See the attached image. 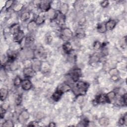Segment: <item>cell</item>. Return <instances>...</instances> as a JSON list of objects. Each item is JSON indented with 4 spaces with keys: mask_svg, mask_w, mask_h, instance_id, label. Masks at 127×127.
<instances>
[{
    "mask_svg": "<svg viewBox=\"0 0 127 127\" xmlns=\"http://www.w3.org/2000/svg\"><path fill=\"white\" fill-rule=\"evenodd\" d=\"M89 87V84L88 83L79 81L77 82L75 85V91H76V93L78 95H83L86 92Z\"/></svg>",
    "mask_w": 127,
    "mask_h": 127,
    "instance_id": "1",
    "label": "cell"
},
{
    "mask_svg": "<svg viewBox=\"0 0 127 127\" xmlns=\"http://www.w3.org/2000/svg\"><path fill=\"white\" fill-rule=\"evenodd\" d=\"M61 36L63 39L67 41L72 38L73 33L69 28H64L63 29Z\"/></svg>",
    "mask_w": 127,
    "mask_h": 127,
    "instance_id": "2",
    "label": "cell"
},
{
    "mask_svg": "<svg viewBox=\"0 0 127 127\" xmlns=\"http://www.w3.org/2000/svg\"><path fill=\"white\" fill-rule=\"evenodd\" d=\"M81 70L79 68H75L70 73L72 80L74 82H77L81 76Z\"/></svg>",
    "mask_w": 127,
    "mask_h": 127,
    "instance_id": "3",
    "label": "cell"
},
{
    "mask_svg": "<svg viewBox=\"0 0 127 127\" xmlns=\"http://www.w3.org/2000/svg\"><path fill=\"white\" fill-rule=\"evenodd\" d=\"M23 73L25 76L31 77L35 75L36 71L32 67H25L23 70Z\"/></svg>",
    "mask_w": 127,
    "mask_h": 127,
    "instance_id": "4",
    "label": "cell"
},
{
    "mask_svg": "<svg viewBox=\"0 0 127 127\" xmlns=\"http://www.w3.org/2000/svg\"><path fill=\"white\" fill-rule=\"evenodd\" d=\"M42 64V62L38 59H34L32 60L31 67L36 72L40 71V68Z\"/></svg>",
    "mask_w": 127,
    "mask_h": 127,
    "instance_id": "5",
    "label": "cell"
},
{
    "mask_svg": "<svg viewBox=\"0 0 127 127\" xmlns=\"http://www.w3.org/2000/svg\"><path fill=\"white\" fill-rule=\"evenodd\" d=\"M35 40V35L34 32H30L25 38V45H31L33 44Z\"/></svg>",
    "mask_w": 127,
    "mask_h": 127,
    "instance_id": "6",
    "label": "cell"
},
{
    "mask_svg": "<svg viewBox=\"0 0 127 127\" xmlns=\"http://www.w3.org/2000/svg\"><path fill=\"white\" fill-rule=\"evenodd\" d=\"M39 6L43 11L47 12L51 8V3L49 1H42L40 2Z\"/></svg>",
    "mask_w": 127,
    "mask_h": 127,
    "instance_id": "7",
    "label": "cell"
},
{
    "mask_svg": "<svg viewBox=\"0 0 127 127\" xmlns=\"http://www.w3.org/2000/svg\"><path fill=\"white\" fill-rule=\"evenodd\" d=\"M29 118V114L26 110L23 111L21 112L19 116V121L21 124H23L26 122Z\"/></svg>",
    "mask_w": 127,
    "mask_h": 127,
    "instance_id": "8",
    "label": "cell"
},
{
    "mask_svg": "<svg viewBox=\"0 0 127 127\" xmlns=\"http://www.w3.org/2000/svg\"><path fill=\"white\" fill-rule=\"evenodd\" d=\"M95 102L98 104L109 103L106 95L105 94H101L98 95L95 99Z\"/></svg>",
    "mask_w": 127,
    "mask_h": 127,
    "instance_id": "9",
    "label": "cell"
},
{
    "mask_svg": "<svg viewBox=\"0 0 127 127\" xmlns=\"http://www.w3.org/2000/svg\"><path fill=\"white\" fill-rule=\"evenodd\" d=\"M70 89H71L70 86L68 84L65 83L60 84L58 86L57 88V90L62 92L63 93L66 92L70 90Z\"/></svg>",
    "mask_w": 127,
    "mask_h": 127,
    "instance_id": "10",
    "label": "cell"
},
{
    "mask_svg": "<svg viewBox=\"0 0 127 127\" xmlns=\"http://www.w3.org/2000/svg\"><path fill=\"white\" fill-rule=\"evenodd\" d=\"M22 88L24 90H30L32 87V84L30 80L29 79H26L22 80L21 84Z\"/></svg>",
    "mask_w": 127,
    "mask_h": 127,
    "instance_id": "11",
    "label": "cell"
},
{
    "mask_svg": "<svg viewBox=\"0 0 127 127\" xmlns=\"http://www.w3.org/2000/svg\"><path fill=\"white\" fill-rule=\"evenodd\" d=\"M24 37V33L23 31L20 30L17 33L13 35V39L15 42L18 43H20L21 41L23 40Z\"/></svg>",
    "mask_w": 127,
    "mask_h": 127,
    "instance_id": "12",
    "label": "cell"
},
{
    "mask_svg": "<svg viewBox=\"0 0 127 127\" xmlns=\"http://www.w3.org/2000/svg\"><path fill=\"white\" fill-rule=\"evenodd\" d=\"M63 49L65 53L69 54L72 51V47L70 43H69L68 41H66L63 45Z\"/></svg>",
    "mask_w": 127,
    "mask_h": 127,
    "instance_id": "13",
    "label": "cell"
},
{
    "mask_svg": "<svg viewBox=\"0 0 127 127\" xmlns=\"http://www.w3.org/2000/svg\"><path fill=\"white\" fill-rule=\"evenodd\" d=\"M37 23L35 20L30 21L27 25V29L29 32H34L37 27Z\"/></svg>",
    "mask_w": 127,
    "mask_h": 127,
    "instance_id": "14",
    "label": "cell"
},
{
    "mask_svg": "<svg viewBox=\"0 0 127 127\" xmlns=\"http://www.w3.org/2000/svg\"><path fill=\"white\" fill-rule=\"evenodd\" d=\"M107 30H112L116 25V22L114 20H109L105 23Z\"/></svg>",
    "mask_w": 127,
    "mask_h": 127,
    "instance_id": "15",
    "label": "cell"
},
{
    "mask_svg": "<svg viewBox=\"0 0 127 127\" xmlns=\"http://www.w3.org/2000/svg\"><path fill=\"white\" fill-rule=\"evenodd\" d=\"M8 95V90L5 88H1L0 90V98L1 101H4L7 97Z\"/></svg>",
    "mask_w": 127,
    "mask_h": 127,
    "instance_id": "16",
    "label": "cell"
},
{
    "mask_svg": "<svg viewBox=\"0 0 127 127\" xmlns=\"http://www.w3.org/2000/svg\"><path fill=\"white\" fill-rule=\"evenodd\" d=\"M68 10V5L65 3H63L60 5L59 11L63 15H65Z\"/></svg>",
    "mask_w": 127,
    "mask_h": 127,
    "instance_id": "17",
    "label": "cell"
},
{
    "mask_svg": "<svg viewBox=\"0 0 127 127\" xmlns=\"http://www.w3.org/2000/svg\"><path fill=\"white\" fill-rule=\"evenodd\" d=\"M100 59V56L98 53H95L93 54L90 60V63L91 64H97L98 63Z\"/></svg>",
    "mask_w": 127,
    "mask_h": 127,
    "instance_id": "18",
    "label": "cell"
},
{
    "mask_svg": "<svg viewBox=\"0 0 127 127\" xmlns=\"http://www.w3.org/2000/svg\"><path fill=\"white\" fill-rule=\"evenodd\" d=\"M75 35L77 38H82L85 36V33L83 29L78 28L75 31Z\"/></svg>",
    "mask_w": 127,
    "mask_h": 127,
    "instance_id": "19",
    "label": "cell"
},
{
    "mask_svg": "<svg viewBox=\"0 0 127 127\" xmlns=\"http://www.w3.org/2000/svg\"><path fill=\"white\" fill-rule=\"evenodd\" d=\"M30 18V13L29 11H24L20 15V20L22 21H26Z\"/></svg>",
    "mask_w": 127,
    "mask_h": 127,
    "instance_id": "20",
    "label": "cell"
},
{
    "mask_svg": "<svg viewBox=\"0 0 127 127\" xmlns=\"http://www.w3.org/2000/svg\"><path fill=\"white\" fill-rule=\"evenodd\" d=\"M63 94L62 92L56 90V91L52 94V99L55 101H58L61 99Z\"/></svg>",
    "mask_w": 127,
    "mask_h": 127,
    "instance_id": "21",
    "label": "cell"
},
{
    "mask_svg": "<svg viewBox=\"0 0 127 127\" xmlns=\"http://www.w3.org/2000/svg\"><path fill=\"white\" fill-rule=\"evenodd\" d=\"M20 30V25L18 24H14L13 25H12L11 28H10V31L11 32L13 35L17 33Z\"/></svg>",
    "mask_w": 127,
    "mask_h": 127,
    "instance_id": "22",
    "label": "cell"
},
{
    "mask_svg": "<svg viewBox=\"0 0 127 127\" xmlns=\"http://www.w3.org/2000/svg\"><path fill=\"white\" fill-rule=\"evenodd\" d=\"M97 29L98 31L101 33H104L107 31L105 24L103 23L99 24L97 27Z\"/></svg>",
    "mask_w": 127,
    "mask_h": 127,
    "instance_id": "23",
    "label": "cell"
},
{
    "mask_svg": "<svg viewBox=\"0 0 127 127\" xmlns=\"http://www.w3.org/2000/svg\"><path fill=\"white\" fill-rule=\"evenodd\" d=\"M99 124L102 126H107L109 124V120L105 117H102L99 119Z\"/></svg>",
    "mask_w": 127,
    "mask_h": 127,
    "instance_id": "24",
    "label": "cell"
},
{
    "mask_svg": "<svg viewBox=\"0 0 127 127\" xmlns=\"http://www.w3.org/2000/svg\"><path fill=\"white\" fill-rule=\"evenodd\" d=\"M106 95L109 101V103H110L116 97V93L114 91H110Z\"/></svg>",
    "mask_w": 127,
    "mask_h": 127,
    "instance_id": "25",
    "label": "cell"
},
{
    "mask_svg": "<svg viewBox=\"0 0 127 127\" xmlns=\"http://www.w3.org/2000/svg\"><path fill=\"white\" fill-rule=\"evenodd\" d=\"M49 67H50V66L48 63H47V62L42 63L40 71H41L42 72H47L48 71V69H49Z\"/></svg>",
    "mask_w": 127,
    "mask_h": 127,
    "instance_id": "26",
    "label": "cell"
},
{
    "mask_svg": "<svg viewBox=\"0 0 127 127\" xmlns=\"http://www.w3.org/2000/svg\"><path fill=\"white\" fill-rule=\"evenodd\" d=\"M22 80L21 78L19 76H16L13 81V83L15 86L16 87H18L19 86L21 85V83H22Z\"/></svg>",
    "mask_w": 127,
    "mask_h": 127,
    "instance_id": "27",
    "label": "cell"
},
{
    "mask_svg": "<svg viewBox=\"0 0 127 127\" xmlns=\"http://www.w3.org/2000/svg\"><path fill=\"white\" fill-rule=\"evenodd\" d=\"M37 25H40L43 24L45 21V19L44 18L43 16L39 15L36 18V20H35Z\"/></svg>",
    "mask_w": 127,
    "mask_h": 127,
    "instance_id": "28",
    "label": "cell"
},
{
    "mask_svg": "<svg viewBox=\"0 0 127 127\" xmlns=\"http://www.w3.org/2000/svg\"><path fill=\"white\" fill-rule=\"evenodd\" d=\"M14 126L13 122L11 120H6L5 121L2 125L3 127H11Z\"/></svg>",
    "mask_w": 127,
    "mask_h": 127,
    "instance_id": "29",
    "label": "cell"
},
{
    "mask_svg": "<svg viewBox=\"0 0 127 127\" xmlns=\"http://www.w3.org/2000/svg\"><path fill=\"white\" fill-rule=\"evenodd\" d=\"M127 114L126 113L120 120L119 121V124H121V125H123L124 124L127 125Z\"/></svg>",
    "mask_w": 127,
    "mask_h": 127,
    "instance_id": "30",
    "label": "cell"
},
{
    "mask_svg": "<svg viewBox=\"0 0 127 127\" xmlns=\"http://www.w3.org/2000/svg\"><path fill=\"white\" fill-rule=\"evenodd\" d=\"M23 7V4L22 3H18L14 5L13 7V10L14 11H20Z\"/></svg>",
    "mask_w": 127,
    "mask_h": 127,
    "instance_id": "31",
    "label": "cell"
},
{
    "mask_svg": "<svg viewBox=\"0 0 127 127\" xmlns=\"http://www.w3.org/2000/svg\"><path fill=\"white\" fill-rule=\"evenodd\" d=\"M102 47V44L99 41H96L93 44V48L95 50H98Z\"/></svg>",
    "mask_w": 127,
    "mask_h": 127,
    "instance_id": "32",
    "label": "cell"
},
{
    "mask_svg": "<svg viewBox=\"0 0 127 127\" xmlns=\"http://www.w3.org/2000/svg\"><path fill=\"white\" fill-rule=\"evenodd\" d=\"M109 74L111 75V76H114V75H117L118 74V70L115 68H112L109 70Z\"/></svg>",
    "mask_w": 127,
    "mask_h": 127,
    "instance_id": "33",
    "label": "cell"
},
{
    "mask_svg": "<svg viewBox=\"0 0 127 127\" xmlns=\"http://www.w3.org/2000/svg\"><path fill=\"white\" fill-rule=\"evenodd\" d=\"M22 101V95H18L15 99V103L17 105H19Z\"/></svg>",
    "mask_w": 127,
    "mask_h": 127,
    "instance_id": "34",
    "label": "cell"
},
{
    "mask_svg": "<svg viewBox=\"0 0 127 127\" xmlns=\"http://www.w3.org/2000/svg\"><path fill=\"white\" fill-rule=\"evenodd\" d=\"M13 3V1H12V0L6 1V2H5V8L6 9L9 8L12 5Z\"/></svg>",
    "mask_w": 127,
    "mask_h": 127,
    "instance_id": "35",
    "label": "cell"
},
{
    "mask_svg": "<svg viewBox=\"0 0 127 127\" xmlns=\"http://www.w3.org/2000/svg\"><path fill=\"white\" fill-rule=\"evenodd\" d=\"M109 2L108 0H104V1H103L101 2L100 4L101 5V6L103 8H105L106 7L108 6V5H109Z\"/></svg>",
    "mask_w": 127,
    "mask_h": 127,
    "instance_id": "36",
    "label": "cell"
},
{
    "mask_svg": "<svg viewBox=\"0 0 127 127\" xmlns=\"http://www.w3.org/2000/svg\"><path fill=\"white\" fill-rule=\"evenodd\" d=\"M52 37L51 36H48L46 39V42L47 44H50L52 41Z\"/></svg>",
    "mask_w": 127,
    "mask_h": 127,
    "instance_id": "37",
    "label": "cell"
},
{
    "mask_svg": "<svg viewBox=\"0 0 127 127\" xmlns=\"http://www.w3.org/2000/svg\"><path fill=\"white\" fill-rule=\"evenodd\" d=\"M85 18H82L81 19H80V20H79V22H78V23H79V25H84V23H85Z\"/></svg>",
    "mask_w": 127,
    "mask_h": 127,
    "instance_id": "38",
    "label": "cell"
},
{
    "mask_svg": "<svg viewBox=\"0 0 127 127\" xmlns=\"http://www.w3.org/2000/svg\"><path fill=\"white\" fill-rule=\"evenodd\" d=\"M1 107L3 109H4V110H7V109L8 108V103H4L2 104V105L1 106Z\"/></svg>",
    "mask_w": 127,
    "mask_h": 127,
    "instance_id": "39",
    "label": "cell"
},
{
    "mask_svg": "<svg viewBox=\"0 0 127 127\" xmlns=\"http://www.w3.org/2000/svg\"><path fill=\"white\" fill-rule=\"evenodd\" d=\"M38 123L36 122H30V124L28 125V126H33V127H35V126H38Z\"/></svg>",
    "mask_w": 127,
    "mask_h": 127,
    "instance_id": "40",
    "label": "cell"
},
{
    "mask_svg": "<svg viewBox=\"0 0 127 127\" xmlns=\"http://www.w3.org/2000/svg\"><path fill=\"white\" fill-rule=\"evenodd\" d=\"M111 78L114 81H117L118 80V77L117 76V75H114V76H112Z\"/></svg>",
    "mask_w": 127,
    "mask_h": 127,
    "instance_id": "41",
    "label": "cell"
},
{
    "mask_svg": "<svg viewBox=\"0 0 127 127\" xmlns=\"http://www.w3.org/2000/svg\"><path fill=\"white\" fill-rule=\"evenodd\" d=\"M48 126L49 127H55L56 126V124L54 123H50V124H49V125H48Z\"/></svg>",
    "mask_w": 127,
    "mask_h": 127,
    "instance_id": "42",
    "label": "cell"
}]
</instances>
